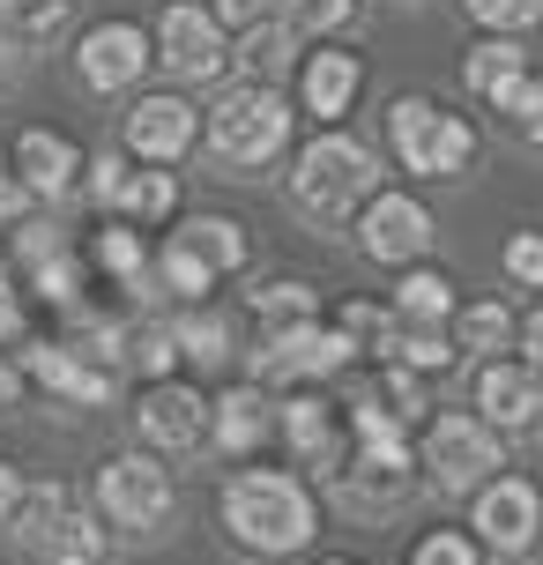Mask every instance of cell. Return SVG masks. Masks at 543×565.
Instances as JSON below:
<instances>
[{"label":"cell","instance_id":"f546056e","mask_svg":"<svg viewBox=\"0 0 543 565\" xmlns=\"http://www.w3.org/2000/svg\"><path fill=\"white\" fill-rule=\"evenodd\" d=\"M97 268L119 282H149V246H142V231H97Z\"/></svg>","mask_w":543,"mask_h":565},{"label":"cell","instance_id":"b9f144b4","mask_svg":"<svg viewBox=\"0 0 543 565\" xmlns=\"http://www.w3.org/2000/svg\"><path fill=\"white\" fill-rule=\"evenodd\" d=\"M521 350H529V372L543 380V306L529 312V320H521Z\"/></svg>","mask_w":543,"mask_h":565},{"label":"cell","instance_id":"4dcf8cb0","mask_svg":"<svg viewBox=\"0 0 543 565\" xmlns=\"http://www.w3.org/2000/svg\"><path fill=\"white\" fill-rule=\"evenodd\" d=\"M402 372H447L455 365V342L439 335V328H395V350H387Z\"/></svg>","mask_w":543,"mask_h":565},{"label":"cell","instance_id":"603a6c76","mask_svg":"<svg viewBox=\"0 0 543 565\" xmlns=\"http://www.w3.org/2000/svg\"><path fill=\"white\" fill-rule=\"evenodd\" d=\"M290 60H298V38L284 23H254L238 30V67H246V83L276 89V75H290Z\"/></svg>","mask_w":543,"mask_h":565},{"label":"cell","instance_id":"ffe728a7","mask_svg":"<svg viewBox=\"0 0 543 565\" xmlns=\"http://www.w3.org/2000/svg\"><path fill=\"white\" fill-rule=\"evenodd\" d=\"M268 409H276V402L260 395V387H231V395H216L209 402V431H216V447L224 454H254L260 439H268Z\"/></svg>","mask_w":543,"mask_h":565},{"label":"cell","instance_id":"8992f818","mask_svg":"<svg viewBox=\"0 0 543 565\" xmlns=\"http://www.w3.org/2000/svg\"><path fill=\"white\" fill-rule=\"evenodd\" d=\"M425 469L439 491H485L507 469V454H499V431L477 409H439L425 424Z\"/></svg>","mask_w":543,"mask_h":565},{"label":"cell","instance_id":"ac0fdd59","mask_svg":"<svg viewBox=\"0 0 543 565\" xmlns=\"http://www.w3.org/2000/svg\"><path fill=\"white\" fill-rule=\"evenodd\" d=\"M284 439H290V454H298L306 469H320V477L343 469V424H336V402L290 395L284 402Z\"/></svg>","mask_w":543,"mask_h":565},{"label":"cell","instance_id":"7bdbcfd3","mask_svg":"<svg viewBox=\"0 0 543 565\" xmlns=\"http://www.w3.org/2000/svg\"><path fill=\"white\" fill-rule=\"evenodd\" d=\"M23 209H30V186L15 171H0V216H23Z\"/></svg>","mask_w":543,"mask_h":565},{"label":"cell","instance_id":"8d00e7d4","mask_svg":"<svg viewBox=\"0 0 543 565\" xmlns=\"http://www.w3.org/2000/svg\"><path fill=\"white\" fill-rule=\"evenodd\" d=\"M409 565H477V543L455 536V529H439V536H425L409 551Z\"/></svg>","mask_w":543,"mask_h":565},{"label":"cell","instance_id":"d4e9b609","mask_svg":"<svg viewBox=\"0 0 543 565\" xmlns=\"http://www.w3.org/2000/svg\"><path fill=\"white\" fill-rule=\"evenodd\" d=\"M254 312H260V335H284V328H306V320H313L320 298H313V282L276 276L268 290H254Z\"/></svg>","mask_w":543,"mask_h":565},{"label":"cell","instance_id":"ab89813d","mask_svg":"<svg viewBox=\"0 0 543 565\" xmlns=\"http://www.w3.org/2000/svg\"><path fill=\"white\" fill-rule=\"evenodd\" d=\"M268 8H276V0H216L209 15H216V30H254Z\"/></svg>","mask_w":543,"mask_h":565},{"label":"cell","instance_id":"7dc6e473","mask_svg":"<svg viewBox=\"0 0 543 565\" xmlns=\"http://www.w3.org/2000/svg\"><path fill=\"white\" fill-rule=\"evenodd\" d=\"M328 565H358V558H328Z\"/></svg>","mask_w":543,"mask_h":565},{"label":"cell","instance_id":"7a4b0ae2","mask_svg":"<svg viewBox=\"0 0 543 565\" xmlns=\"http://www.w3.org/2000/svg\"><path fill=\"white\" fill-rule=\"evenodd\" d=\"M380 194V157H372V141L358 135H313L298 149V171H290V201L320 216V224H336L350 216L358 201Z\"/></svg>","mask_w":543,"mask_h":565},{"label":"cell","instance_id":"d6a6232c","mask_svg":"<svg viewBox=\"0 0 543 565\" xmlns=\"http://www.w3.org/2000/svg\"><path fill=\"white\" fill-rule=\"evenodd\" d=\"M60 15H67V0H0V30H23V38L60 30Z\"/></svg>","mask_w":543,"mask_h":565},{"label":"cell","instance_id":"9a60e30c","mask_svg":"<svg viewBox=\"0 0 543 565\" xmlns=\"http://www.w3.org/2000/svg\"><path fill=\"white\" fill-rule=\"evenodd\" d=\"M477 417H485L491 431H529V424L543 417V380L529 365L491 358V365L477 372Z\"/></svg>","mask_w":543,"mask_h":565},{"label":"cell","instance_id":"e0dca14e","mask_svg":"<svg viewBox=\"0 0 543 565\" xmlns=\"http://www.w3.org/2000/svg\"><path fill=\"white\" fill-rule=\"evenodd\" d=\"M15 179L30 186V201H60V194H75V171H83V149L67 135H53V127H30L23 141H15Z\"/></svg>","mask_w":543,"mask_h":565},{"label":"cell","instance_id":"1f68e13d","mask_svg":"<svg viewBox=\"0 0 543 565\" xmlns=\"http://www.w3.org/2000/svg\"><path fill=\"white\" fill-rule=\"evenodd\" d=\"M276 8H284L276 23H284L290 38H320V30H343L358 0H276Z\"/></svg>","mask_w":543,"mask_h":565},{"label":"cell","instance_id":"52a82bcc","mask_svg":"<svg viewBox=\"0 0 543 565\" xmlns=\"http://www.w3.org/2000/svg\"><path fill=\"white\" fill-rule=\"evenodd\" d=\"M97 513L113 529H127V536H157L172 521V477L149 454H113L97 469Z\"/></svg>","mask_w":543,"mask_h":565},{"label":"cell","instance_id":"3957f363","mask_svg":"<svg viewBox=\"0 0 543 565\" xmlns=\"http://www.w3.org/2000/svg\"><path fill=\"white\" fill-rule=\"evenodd\" d=\"M15 529V551L30 565H97L105 558V529H97V513L75 499V491H60V483H30L15 513H8Z\"/></svg>","mask_w":543,"mask_h":565},{"label":"cell","instance_id":"f35d334b","mask_svg":"<svg viewBox=\"0 0 543 565\" xmlns=\"http://www.w3.org/2000/svg\"><path fill=\"white\" fill-rule=\"evenodd\" d=\"M89 171V194L105 201V209H119V186H127V164L119 157H97V164H83Z\"/></svg>","mask_w":543,"mask_h":565},{"label":"cell","instance_id":"ba28073f","mask_svg":"<svg viewBox=\"0 0 543 565\" xmlns=\"http://www.w3.org/2000/svg\"><path fill=\"white\" fill-rule=\"evenodd\" d=\"M343 365H350V335L343 328H320V320L254 342V387H298V380H328Z\"/></svg>","mask_w":543,"mask_h":565},{"label":"cell","instance_id":"5b68a950","mask_svg":"<svg viewBox=\"0 0 543 565\" xmlns=\"http://www.w3.org/2000/svg\"><path fill=\"white\" fill-rule=\"evenodd\" d=\"M387 141H395L402 171H417V179H455L477 157V127L439 113L432 97H402L395 113H387Z\"/></svg>","mask_w":543,"mask_h":565},{"label":"cell","instance_id":"484cf974","mask_svg":"<svg viewBox=\"0 0 543 565\" xmlns=\"http://www.w3.org/2000/svg\"><path fill=\"white\" fill-rule=\"evenodd\" d=\"M172 335H179V350H187L194 365H224V358H231V320H224V312H209V306H187L172 320Z\"/></svg>","mask_w":543,"mask_h":565},{"label":"cell","instance_id":"277c9868","mask_svg":"<svg viewBox=\"0 0 543 565\" xmlns=\"http://www.w3.org/2000/svg\"><path fill=\"white\" fill-rule=\"evenodd\" d=\"M290 141V105L284 89H260V83H238L209 105V149L224 164H268L276 149Z\"/></svg>","mask_w":543,"mask_h":565},{"label":"cell","instance_id":"60d3db41","mask_svg":"<svg viewBox=\"0 0 543 565\" xmlns=\"http://www.w3.org/2000/svg\"><path fill=\"white\" fill-rule=\"evenodd\" d=\"M0 342H23V298H15V276H0Z\"/></svg>","mask_w":543,"mask_h":565},{"label":"cell","instance_id":"30bf717a","mask_svg":"<svg viewBox=\"0 0 543 565\" xmlns=\"http://www.w3.org/2000/svg\"><path fill=\"white\" fill-rule=\"evenodd\" d=\"M23 365H30V380H38L45 395L83 402V409H105V402L119 395V372L97 365V358L75 350V342H23Z\"/></svg>","mask_w":543,"mask_h":565},{"label":"cell","instance_id":"83f0119b","mask_svg":"<svg viewBox=\"0 0 543 565\" xmlns=\"http://www.w3.org/2000/svg\"><path fill=\"white\" fill-rule=\"evenodd\" d=\"M172 201H179V171H127V186H119V216L157 224V216H172Z\"/></svg>","mask_w":543,"mask_h":565},{"label":"cell","instance_id":"5bb4252c","mask_svg":"<svg viewBox=\"0 0 543 565\" xmlns=\"http://www.w3.org/2000/svg\"><path fill=\"white\" fill-rule=\"evenodd\" d=\"M75 60H83V83H89V89L119 97L127 83H142V67H149L157 53H149V38H142L135 23H97V30L83 38V53H75Z\"/></svg>","mask_w":543,"mask_h":565},{"label":"cell","instance_id":"c3c4849f","mask_svg":"<svg viewBox=\"0 0 543 565\" xmlns=\"http://www.w3.org/2000/svg\"><path fill=\"white\" fill-rule=\"evenodd\" d=\"M0 276H8V268H0Z\"/></svg>","mask_w":543,"mask_h":565},{"label":"cell","instance_id":"bcb514c9","mask_svg":"<svg viewBox=\"0 0 543 565\" xmlns=\"http://www.w3.org/2000/svg\"><path fill=\"white\" fill-rule=\"evenodd\" d=\"M0 67H8V30H0Z\"/></svg>","mask_w":543,"mask_h":565},{"label":"cell","instance_id":"7c38bea8","mask_svg":"<svg viewBox=\"0 0 543 565\" xmlns=\"http://www.w3.org/2000/svg\"><path fill=\"white\" fill-rule=\"evenodd\" d=\"M543 529V491L529 477H491L477 491V536L491 551H529Z\"/></svg>","mask_w":543,"mask_h":565},{"label":"cell","instance_id":"44dd1931","mask_svg":"<svg viewBox=\"0 0 543 565\" xmlns=\"http://www.w3.org/2000/svg\"><path fill=\"white\" fill-rule=\"evenodd\" d=\"M358 83H365L358 53H313V60H306V75H298V89H306V113H313V119H343L350 97H358Z\"/></svg>","mask_w":543,"mask_h":565},{"label":"cell","instance_id":"7402d4cb","mask_svg":"<svg viewBox=\"0 0 543 565\" xmlns=\"http://www.w3.org/2000/svg\"><path fill=\"white\" fill-rule=\"evenodd\" d=\"M461 83L477 89V97H491V105H514V89L529 83V53H521L514 38H485L469 53V67H461Z\"/></svg>","mask_w":543,"mask_h":565},{"label":"cell","instance_id":"8fae6325","mask_svg":"<svg viewBox=\"0 0 543 565\" xmlns=\"http://www.w3.org/2000/svg\"><path fill=\"white\" fill-rule=\"evenodd\" d=\"M358 246H365L372 260H395V268L425 260V246H432V209L417 194H372L365 216H358Z\"/></svg>","mask_w":543,"mask_h":565},{"label":"cell","instance_id":"4316f807","mask_svg":"<svg viewBox=\"0 0 543 565\" xmlns=\"http://www.w3.org/2000/svg\"><path fill=\"white\" fill-rule=\"evenodd\" d=\"M127 358H135L149 380H172V365H179V335H172V320H164V312L135 320V328H127Z\"/></svg>","mask_w":543,"mask_h":565},{"label":"cell","instance_id":"4fadbf2b","mask_svg":"<svg viewBox=\"0 0 543 565\" xmlns=\"http://www.w3.org/2000/svg\"><path fill=\"white\" fill-rule=\"evenodd\" d=\"M135 424H142V439L157 454H194L209 439V402L194 387H179V380H157L142 395V409H135Z\"/></svg>","mask_w":543,"mask_h":565},{"label":"cell","instance_id":"ee69618b","mask_svg":"<svg viewBox=\"0 0 543 565\" xmlns=\"http://www.w3.org/2000/svg\"><path fill=\"white\" fill-rule=\"evenodd\" d=\"M15 499H23V483H15V469H8V461H0V521H8V513H15Z\"/></svg>","mask_w":543,"mask_h":565},{"label":"cell","instance_id":"6da1fadb","mask_svg":"<svg viewBox=\"0 0 543 565\" xmlns=\"http://www.w3.org/2000/svg\"><path fill=\"white\" fill-rule=\"evenodd\" d=\"M224 529L238 543H254V551H298V543H313L320 513H313V491L284 469H238L224 483Z\"/></svg>","mask_w":543,"mask_h":565},{"label":"cell","instance_id":"d6986e66","mask_svg":"<svg viewBox=\"0 0 543 565\" xmlns=\"http://www.w3.org/2000/svg\"><path fill=\"white\" fill-rule=\"evenodd\" d=\"M164 254H179L187 268H201V276L216 282L231 268H246V231L231 224V216H194V224H179L164 238Z\"/></svg>","mask_w":543,"mask_h":565},{"label":"cell","instance_id":"9c48e42d","mask_svg":"<svg viewBox=\"0 0 543 565\" xmlns=\"http://www.w3.org/2000/svg\"><path fill=\"white\" fill-rule=\"evenodd\" d=\"M149 53L172 67L179 83H209V75H224V30H216V15L209 8H187V0H172L164 15H157V45Z\"/></svg>","mask_w":543,"mask_h":565},{"label":"cell","instance_id":"d590c367","mask_svg":"<svg viewBox=\"0 0 543 565\" xmlns=\"http://www.w3.org/2000/svg\"><path fill=\"white\" fill-rule=\"evenodd\" d=\"M507 276L521 290H543V231H514L507 238Z\"/></svg>","mask_w":543,"mask_h":565},{"label":"cell","instance_id":"e575fe53","mask_svg":"<svg viewBox=\"0 0 543 565\" xmlns=\"http://www.w3.org/2000/svg\"><path fill=\"white\" fill-rule=\"evenodd\" d=\"M469 15H477V23H491L499 38H514V30L543 23V0H469Z\"/></svg>","mask_w":543,"mask_h":565},{"label":"cell","instance_id":"f6af8a7d","mask_svg":"<svg viewBox=\"0 0 543 565\" xmlns=\"http://www.w3.org/2000/svg\"><path fill=\"white\" fill-rule=\"evenodd\" d=\"M15 387H23V380H15V365L0 358V402H15Z\"/></svg>","mask_w":543,"mask_h":565},{"label":"cell","instance_id":"836d02e7","mask_svg":"<svg viewBox=\"0 0 543 565\" xmlns=\"http://www.w3.org/2000/svg\"><path fill=\"white\" fill-rule=\"evenodd\" d=\"M350 335V350L358 342H372V350H395V312H380V306H343V320H336Z\"/></svg>","mask_w":543,"mask_h":565},{"label":"cell","instance_id":"f1b7e54d","mask_svg":"<svg viewBox=\"0 0 543 565\" xmlns=\"http://www.w3.org/2000/svg\"><path fill=\"white\" fill-rule=\"evenodd\" d=\"M514 342V312L507 306H461L455 312V350H507Z\"/></svg>","mask_w":543,"mask_h":565},{"label":"cell","instance_id":"cb8c5ba5","mask_svg":"<svg viewBox=\"0 0 543 565\" xmlns=\"http://www.w3.org/2000/svg\"><path fill=\"white\" fill-rule=\"evenodd\" d=\"M455 312V282L432 276V268H409L395 290V328H439Z\"/></svg>","mask_w":543,"mask_h":565},{"label":"cell","instance_id":"2e32d148","mask_svg":"<svg viewBox=\"0 0 543 565\" xmlns=\"http://www.w3.org/2000/svg\"><path fill=\"white\" fill-rule=\"evenodd\" d=\"M127 149L149 157V164H179L187 149H194V105L187 97H142L135 113H127Z\"/></svg>","mask_w":543,"mask_h":565},{"label":"cell","instance_id":"74e56055","mask_svg":"<svg viewBox=\"0 0 543 565\" xmlns=\"http://www.w3.org/2000/svg\"><path fill=\"white\" fill-rule=\"evenodd\" d=\"M507 113L521 119V135H529V141H543V75H529V83L514 89V105H507Z\"/></svg>","mask_w":543,"mask_h":565}]
</instances>
